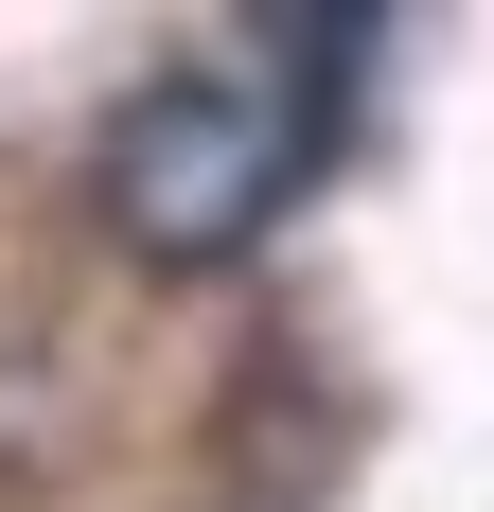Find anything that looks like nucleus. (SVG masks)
<instances>
[{"instance_id": "obj_1", "label": "nucleus", "mask_w": 494, "mask_h": 512, "mask_svg": "<svg viewBox=\"0 0 494 512\" xmlns=\"http://www.w3.org/2000/svg\"><path fill=\"white\" fill-rule=\"evenodd\" d=\"M371 36H389V18H265V36L177 53V71L106 124V159H89L106 230H124L142 265H230V248H265L283 195L336 159V106H353V71H371Z\"/></svg>"}]
</instances>
